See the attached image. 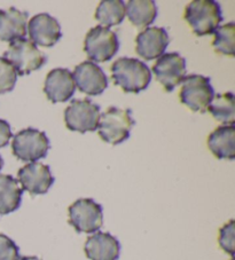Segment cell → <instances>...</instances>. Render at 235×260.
Instances as JSON below:
<instances>
[{"instance_id":"cell-18","label":"cell","mask_w":235,"mask_h":260,"mask_svg":"<svg viewBox=\"0 0 235 260\" xmlns=\"http://www.w3.org/2000/svg\"><path fill=\"white\" fill-rule=\"evenodd\" d=\"M208 147L218 159L234 160L235 158V126L221 125L208 138Z\"/></svg>"},{"instance_id":"cell-23","label":"cell","mask_w":235,"mask_h":260,"mask_svg":"<svg viewBox=\"0 0 235 260\" xmlns=\"http://www.w3.org/2000/svg\"><path fill=\"white\" fill-rule=\"evenodd\" d=\"M215 39L212 46L218 53L224 55H234V44H235V24L233 22L218 26L214 32Z\"/></svg>"},{"instance_id":"cell-11","label":"cell","mask_w":235,"mask_h":260,"mask_svg":"<svg viewBox=\"0 0 235 260\" xmlns=\"http://www.w3.org/2000/svg\"><path fill=\"white\" fill-rule=\"evenodd\" d=\"M17 181L21 183L22 190L35 196L46 194L54 183V177L48 165L34 162L19 170Z\"/></svg>"},{"instance_id":"cell-29","label":"cell","mask_w":235,"mask_h":260,"mask_svg":"<svg viewBox=\"0 0 235 260\" xmlns=\"http://www.w3.org/2000/svg\"><path fill=\"white\" fill-rule=\"evenodd\" d=\"M3 167H4V160H3V158H2V156H0V171H2Z\"/></svg>"},{"instance_id":"cell-19","label":"cell","mask_w":235,"mask_h":260,"mask_svg":"<svg viewBox=\"0 0 235 260\" xmlns=\"http://www.w3.org/2000/svg\"><path fill=\"white\" fill-rule=\"evenodd\" d=\"M22 192L19 181L10 174H0V214L14 212L20 208Z\"/></svg>"},{"instance_id":"cell-5","label":"cell","mask_w":235,"mask_h":260,"mask_svg":"<svg viewBox=\"0 0 235 260\" xmlns=\"http://www.w3.org/2000/svg\"><path fill=\"white\" fill-rule=\"evenodd\" d=\"M51 148L45 132L28 127L15 134L12 142V150L15 157L23 162L34 163L46 157Z\"/></svg>"},{"instance_id":"cell-24","label":"cell","mask_w":235,"mask_h":260,"mask_svg":"<svg viewBox=\"0 0 235 260\" xmlns=\"http://www.w3.org/2000/svg\"><path fill=\"white\" fill-rule=\"evenodd\" d=\"M17 80V74L5 57H0V94L13 91Z\"/></svg>"},{"instance_id":"cell-17","label":"cell","mask_w":235,"mask_h":260,"mask_svg":"<svg viewBox=\"0 0 235 260\" xmlns=\"http://www.w3.org/2000/svg\"><path fill=\"white\" fill-rule=\"evenodd\" d=\"M29 14L15 7L0 10V40L13 43L25 38Z\"/></svg>"},{"instance_id":"cell-15","label":"cell","mask_w":235,"mask_h":260,"mask_svg":"<svg viewBox=\"0 0 235 260\" xmlns=\"http://www.w3.org/2000/svg\"><path fill=\"white\" fill-rule=\"evenodd\" d=\"M76 85L68 69L56 68L49 71L44 84V93L52 103L66 102L74 95Z\"/></svg>"},{"instance_id":"cell-30","label":"cell","mask_w":235,"mask_h":260,"mask_svg":"<svg viewBox=\"0 0 235 260\" xmlns=\"http://www.w3.org/2000/svg\"><path fill=\"white\" fill-rule=\"evenodd\" d=\"M232 260H234V258H232Z\"/></svg>"},{"instance_id":"cell-6","label":"cell","mask_w":235,"mask_h":260,"mask_svg":"<svg viewBox=\"0 0 235 260\" xmlns=\"http://www.w3.org/2000/svg\"><path fill=\"white\" fill-rule=\"evenodd\" d=\"M215 96L210 78L202 75H189L182 82L179 98L180 102L186 105L195 113H205Z\"/></svg>"},{"instance_id":"cell-4","label":"cell","mask_w":235,"mask_h":260,"mask_svg":"<svg viewBox=\"0 0 235 260\" xmlns=\"http://www.w3.org/2000/svg\"><path fill=\"white\" fill-rule=\"evenodd\" d=\"M4 57L15 69L17 76H25L39 70L46 63L47 57L30 39H20L10 44Z\"/></svg>"},{"instance_id":"cell-8","label":"cell","mask_w":235,"mask_h":260,"mask_svg":"<svg viewBox=\"0 0 235 260\" xmlns=\"http://www.w3.org/2000/svg\"><path fill=\"white\" fill-rule=\"evenodd\" d=\"M119 48L120 42L117 35L102 25L94 26L90 30L84 40V51L94 63L111 60Z\"/></svg>"},{"instance_id":"cell-26","label":"cell","mask_w":235,"mask_h":260,"mask_svg":"<svg viewBox=\"0 0 235 260\" xmlns=\"http://www.w3.org/2000/svg\"><path fill=\"white\" fill-rule=\"evenodd\" d=\"M0 260H20L19 246L4 234H0Z\"/></svg>"},{"instance_id":"cell-20","label":"cell","mask_w":235,"mask_h":260,"mask_svg":"<svg viewBox=\"0 0 235 260\" xmlns=\"http://www.w3.org/2000/svg\"><path fill=\"white\" fill-rule=\"evenodd\" d=\"M125 7L130 22L137 28H147L157 16V7L153 0H130Z\"/></svg>"},{"instance_id":"cell-14","label":"cell","mask_w":235,"mask_h":260,"mask_svg":"<svg viewBox=\"0 0 235 260\" xmlns=\"http://www.w3.org/2000/svg\"><path fill=\"white\" fill-rule=\"evenodd\" d=\"M28 34L31 42L43 47L54 46L62 37L58 21L46 13L35 15L30 20L28 23Z\"/></svg>"},{"instance_id":"cell-16","label":"cell","mask_w":235,"mask_h":260,"mask_svg":"<svg viewBox=\"0 0 235 260\" xmlns=\"http://www.w3.org/2000/svg\"><path fill=\"white\" fill-rule=\"evenodd\" d=\"M84 251L90 260H117L121 244L109 233L97 232L85 242Z\"/></svg>"},{"instance_id":"cell-10","label":"cell","mask_w":235,"mask_h":260,"mask_svg":"<svg viewBox=\"0 0 235 260\" xmlns=\"http://www.w3.org/2000/svg\"><path fill=\"white\" fill-rule=\"evenodd\" d=\"M153 73L166 92H172L186 77V60L177 52L164 53L154 64Z\"/></svg>"},{"instance_id":"cell-27","label":"cell","mask_w":235,"mask_h":260,"mask_svg":"<svg viewBox=\"0 0 235 260\" xmlns=\"http://www.w3.org/2000/svg\"><path fill=\"white\" fill-rule=\"evenodd\" d=\"M13 137L11 126L6 120L0 119V148L5 147Z\"/></svg>"},{"instance_id":"cell-21","label":"cell","mask_w":235,"mask_h":260,"mask_svg":"<svg viewBox=\"0 0 235 260\" xmlns=\"http://www.w3.org/2000/svg\"><path fill=\"white\" fill-rule=\"evenodd\" d=\"M126 15V7L122 0H103L97 8L96 20L102 26L109 29L110 26L120 25Z\"/></svg>"},{"instance_id":"cell-25","label":"cell","mask_w":235,"mask_h":260,"mask_svg":"<svg viewBox=\"0 0 235 260\" xmlns=\"http://www.w3.org/2000/svg\"><path fill=\"white\" fill-rule=\"evenodd\" d=\"M234 234H235V221L229 220L219 230V245L226 253L234 255Z\"/></svg>"},{"instance_id":"cell-28","label":"cell","mask_w":235,"mask_h":260,"mask_svg":"<svg viewBox=\"0 0 235 260\" xmlns=\"http://www.w3.org/2000/svg\"><path fill=\"white\" fill-rule=\"evenodd\" d=\"M20 260H40L37 257H23V258H20Z\"/></svg>"},{"instance_id":"cell-1","label":"cell","mask_w":235,"mask_h":260,"mask_svg":"<svg viewBox=\"0 0 235 260\" xmlns=\"http://www.w3.org/2000/svg\"><path fill=\"white\" fill-rule=\"evenodd\" d=\"M110 70L114 84L123 88L125 93L137 94L151 84V69L138 59L121 57L112 63Z\"/></svg>"},{"instance_id":"cell-3","label":"cell","mask_w":235,"mask_h":260,"mask_svg":"<svg viewBox=\"0 0 235 260\" xmlns=\"http://www.w3.org/2000/svg\"><path fill=\"white\" fill-rule=\"evenodd\" d=\"M135 122L130 109H121L109 107L105 113L100 114L98 133L103 141L110 145H120L130 137V132Z\"/></svg>"},{"instance_id":"cell-9","label":"cell","mask_w":235,"mask_h":260,"mask_svg":"<svg viewBox=\"0 0 235 260\" xmlns=\"http://www.w3.org/2000/svg\"><path fill=\"white\" fill-rule=\"evenodd\" d=\"M69 223L78 233L99 232L103 223L102 206L92 199H79L68 209Z\"/></svg>"},{"instance_id":"cell-7","label":"cell","mask_w":235,"mask_h":260,"mask_svg":"<svg viewBox=\"0 0 235 260\" xmlns=\"http://www.w3.org/2000/svg\"><path fill=\"white\" fill-rule=\"evenodd\" d=\"M100 120V107L89 99L72 100L65 110L66 126L70 131L86 133L98 129Z\"/></svg>"},{"instance_id":"cell-22","label":"cell","mask_w":235,"mask_h":260,"mask_svg":"<svg viewBox=\"0 0 235 260\" xmlns=\"http://www.w3.org/2000/svg\"><path fill=\"white\" fill-rule=\"evenodd\" d=\"M208 110L216 120L225 125H234L235 103L233 93L217 94L208 107Z\"/></svg>"},{"instance_id":"cell-2","label":"cell","mask_w":235,"mask_h":260,"mask_svg":"<svg viewBox=\"0 0 235 260\" xmlns=\"http://www.w3.org/2000/svg\"><path fill=\"white\" fill-rule=\"evenodd\" d=\"M184 19L196 36L212 35L223 21L218 3L214 0H194L185 8Z\"/></svg>"},{"instance_id":"cell-12","label":"cell","mask_w":235,"mask_h":260,"mask_svg":"<svg viewBox=\"0 0 235 260\" xmlns=\"http://www.w3.org/2000/svg\"><path fill=\"white\" fill-rule=\"evenodd\" d=\"M72 77L79 91L90 96L100 95L108 87L106 74L100 67L92 61H84L77 66Z\"/></svg>"},{"instance_id":"cell-13","label":"cell","mask_w":235,"mask_h":260,"mask_svg":"<svg viewBox=\"0 0 235 260\" xmlns=\"http://www.w3.org/2000/svg\"><path fill=\"white\" fill-rule=\"evenodd\" d=\"M169 42L168 31L160 26H152L144 29L137 36L135 52L146 61L159 59L164 54Z\"/></svg>"}]
</instances>
